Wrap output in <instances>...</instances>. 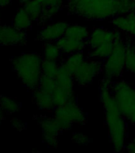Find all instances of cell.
<instances>
[{
  "mask_svg": "<svg viewBox=\"0 0 135 153\" xmlns=\"http://www.w3.org/2000/svg\"><path fill=\"white\" fill-rule=\"evenodd\" d=\"M111 85L102 81L100 87V100L104 108L105 120L112 148L115 152H121L126 147L127 121L114 100Z\"/></svg>",
  "mask_w": 135,
  "mask_h": 153,
  "instance_id": "6da1fadb",
  "label": "cell"
},
{
  "mask_svg": "<svg viewBox=\"0 0 135 153\" xmlns=\"http://www.w3.org/2000/svg\"><path fill=\"white\" fill-rule=\"evenodd\" d=\"M66 8L70 14L93 21L113 19L121 14L118 0H67Z\"/></svg>",
  "mask_w": 135,
  "mask_h": 153,
  "instance_id": "7a4b0ae2",
  "label": "cell"
},
{
  "mask_svg": "<svg viewBox=\"0 0 135 153\" xmlns=\"http://www.w3.org/2000/svg\"><path fill=\"white\" fill-rule=\"evenodd\" d=\"M42 57L36 53H27L14 57L11 61L12 68L24 86L31 90L38 88L42 76Z\"/></svg>",
  "mask_w": 135,
  "mask_h": 153,
  "instance_id": "3957f363",
  "label": "cell"
},
{
  "mask_svg": "<svg viewBox=\"0 0 135 153\" xmlns=\"http://www.w3.org/2000/svg\"><path fill=\"white\" fill-rule=\"evenodd\" d=\"M112 95L126 121L135 125V88L126 81H115L111 85Z\"/></svg>",
  "mask_w": 135,
  "mask_h": 153,
  "instance_id": "277c9868",
  "label": "cell"
},
{
  "mask_svg": "<svg viewBox=\"0 0 135 153\" xmlns=\"http://www.w3.org/2000/svg\"><path fill=\"white\" fill-rule=\"evenodd\" d=\"M126 43L122 38L114 42V50L109 57L105 60L103 69V81L112 84L122 76L126 69Z\"/></svg>",
  "mask_w": 135,
  "mask_h": 153,
  "instance_id": "5b68a950",
  "label": "cell"
},
{
  "mask_svg": "<svg viewBox=\"0 0 135 153\" xmlns=\"http://www.w3.org/2000/svg\"><path fill=\"white\" fill-rule=\"evenodd\" d=\"M53 117L62 131H69L74 124H84L87 121L86 115L76 102V99L56 107Z\"/></svg>",
  "mask_w": 135,
  "mask_h": 153,
  "instance_id": "8992f818",
  "label": "cell"
},
{
  "mask_svg": "<svg viewBox=\"0 0 135 153\" xmlns=\"http://www.w3.org/2000/svg\"><path fill=\"white\" fill-rule=\"evenodd\" d=\"M103 64L100 60H84L82 64L74 73L73 76L77 85L86 86L94 81L95 76L103 73Z\"/></svg>",
  "mask_w": 135,
  "mask_h": 153,
  "instance_id": "52a82bcc",
  "label": "cell"
},
{
  "mask_svg": "<svg viewBox=\"0 0 135 153\" xmlns=\"http://www.w3.org/2000/svg\"><path fill=\"white\" fill-rule=\"evenodd\" d=\"M41 128L43 140L50 148H57L58 137L62 131L54 117H40L38 120Z\"/></svg>",
  "mask_w": 135,
  "mask_h": 153,
  "instance_id": "ba28073f",
  "label": "cell"
},
{
  "mask_svg": "<svg viewBox=\"0 0 135 153\" xmlns=\"http://www.w3.org/2000/svg\"><path fill=\"white\" fill-rule=\"evenodd\" d=\"M119 38H121V33L118 30H111L108 29L98 27L94 29L91 33L87 43L91 49H95L106 43L114 42Z\"/></svg>",
  "mask_w": 135,
  "mask_h": 153,
  "instance_id": "9c48e42d",
  "label": "cell"
},
{
  "mask_svg": "<svg viewBox=\"0 0 135 153\" xmlns=\"http://www.w3.org/2000/svg\"><path fill=\"white\" fill-rule=\"evenodd\" d=\"M27 42L25 31H21L14 26L0 25V45H22Z\"/></svg>",
  "mask_w": 135,
  "mask_h": 153,
  "instance_id": "30bf717a",
  "label": "cell"
},
{
  "mask_svg": "<svg viewBox=\"0 0 135 153\" xmlns=\"http://www.w3.org/2000/svg\"><path fill=\"white\" fill-rule=\"evenodd\" d=\"M69 24L58 21L44 26L38 34V39L45 42H53L64 36Z\"/></svg>",
  "mask_w": 135,
  "mask_h": 153,
  "instance_id": "8fae6325",
  "label": "cell"
},
{
  "mask_svg": "<svg viewBox=\"0 0 135 153\" xmlns=\"http://www.w3.org/2000/svg\"><path fill=\"white\" fill-rule=\"evenodd\" d=\"M112 25L120 32L134 35L135 32V9L127 14H119L111 20Z\"/></svg>",
  "mask_w": 135,
  "mask_h": 153,
  "instance_id": "7c38bea8",
  "label": "cell"
},
{
  "mask_svg": "<svg viewBox=\"0 0 135 153\" xmlns=\"http://www.w3.org/2000/svg\"><path fill=\"white\" fill-rule=\"evenodd\" d=\"M43 7L40 19V23H45L58 14L64 7V0H39Z\"/></svg>",
  "mask_w": 135,
  "mask_h": 153,
  "instance_id": "4fadbf2b",
  "label": "cell"
},
{
  "mask_svg": "<svg viewBox=\"0 0 135 153\" xmlns=\"http://www.w3.org/2000/svg\"><path fill=\"white\" fill-rule=\"evenodd\" d=\"M57 45L59 46L62 53L64 54H72L74 53L82 52L88 45L87 41L77 40L74 38H68L66 36H63L62 38L56 42Z\"/></svg>",
  "mask_w": 135,
  "mask_h": 153,
  "instance_id": "5bb4252c",
  "label": "cell"
},
{
  "mask_svg": "<svg viewBox=\"0 0 135 153\" xmlns=\"http://www.w3.org/2000/svg\"><path fill=\"white\" fill-rule=\"evenodd\" d=\"M55 81L57 87L67 93L74 94V84L76 82L74 76L62 64L60 65Z\"/></svg>",
  "mask_w": 135,
  "mask_h": 153,
  "instance_id": "9a60e30c",
  "label": "cell"
},
{
  "mask_svg": "<svg viewBox=\"0 0 135 153\" xmlns=\"http://www.w3.org/2000/svg\"><path fill=\"white\" fill-rule=\"evenodd\" d=\"M33 99L37 107L41 111H51L56 108L52 93L39 88L33 90Z\"/></svg>",
  "mask_w": 135,
  "mask_h": 153,
  "instance_id": "2e32d148",
  "label": "cell"
},
{
  "mask_svg": "<svg viewBox=\"0 0 135 153\" xmlns=\"http://www.w3.org/2000/svg\"><path fill=\"white\" fill-rule=\"evenodd\" d=\"M32 22L33 20L24 7H21L17 11L12 20L13 26L21 31H26L30 29Z\"/></svg>",
  "mask_w": 135,
  "mask_h": 153,
  "instance_id": "e0dca14e",
  "label": "cell"
},
{
  "mask_svg": "<svg viewBox=\"0 0 135 153\" xmlns=\"http://www.w3.org/2000/svg\"><path fill=\"white\" fill-rule=\"evenodd\" d=\"M64 36H66L68 38L77 39V40L88 41L90 36V32L86 26H80L78 24L69 25L65 31Z\"/></svg>",
  "mask_w": 135,
  "mask_h": 153,
  "instance_id": "ac0fdd59",
  "label": "cell"
},
{
  "mask_svg": "<svg viewBox=\"0 0 135 153\" xmlns=\"http://www.w3.org/2000/svg\"><path fill=\"white\" fill-rule=\"evenodd\" d=\"M114 42L106 43V44L100 45L95 49H91V51L88 53V56L92 59L100 60V61L106 60L114 50Z\"/></svg>",
  "mask_w": 135,
  "mask_h": 153,
  "instance_id": "d6986e66",
  "label": "cell"
},
{
  "mask_svg": "<svg viewBox=\"0 0 135 153\" xmlns=\"http://www.w3.org/2000/svg\"><path fill=\"white\" fill-rule=\"evenodd\" d=\"M84 60H85V57L82 52L74 53L69 54L66 59L63 62L62 65L73 75L74 73L83 63Z\"/></svg>",
  "mask_w": 135,
  "mask_h": 153,
  "instance_id": "ffe728a7",
  "label": "cell"
},
{
  "mask_svg": "<svg viewBox=\"0 0 135 153\" xmlns=\"http://www.w3.org/2000/svg\"><path fill=\"white\" fill-rule=\"evenodd\" d=\"M62 52L56 42H45L43 47V57L44 59L57 61Z\"/></svg>",
  "mask_w": 135,
  "mask_h": 153,
  "instance_id": "44dd1931",
  "label": "cell"
},
{
  "mask_svg": "<svg viewBox=\"0 0 135 153\" xmlns=\"http://www.w3.org/2000/svg\"><path fill=\"white\" fill-rule=\"evenodd\" d=\"M52 98H53V101H54V105L56 107L58 106H61L64 105L69 100H75L76 97L75 94H71L65 92V91L62 90L58 87H56L55 89L52 91Z\"/></svg>",
  "mask_w": 135,
  "mask_h": 153,
  "instance_id": "7402d4cb",
  "label": "cell"
},
{
  "mask_svg": "<svg viewBox=\"0 0 135 153\" xmlns=\"http://www.w3.org/2000/svg\"><path fill=\"white\" fill-rule=\"evenodd\" d=\"M26 12L30 16L33 21H38L42 12L43 7L39 0H30L28 3L23 6Z\"/></svg>",
  "mask_w": 135,
  "mask_h": 153,
  "instance_id": "603a6c76",
  "label": "cell"
},
{
  "mask_svg": "<svg viewBox=\"0 0 135 153\" xmlns=\"http://www.w3.org/2000/svg\"><path fill=\"white\" fill-rule=\"evenodd\" d=\"M0 106L5 112L10 114L16 113L21 109V106L17 100L6 96L0 97Z\"/></svg>",
  "mask_w": 135,
  "mask_h": 153,
  "instance_id": "cb8c5ba5",
  "label": "cell"
},
{
  "mask_svg": "<svg viewBox=\"0 0 135 153\" xmlns=\"http://www.w3.org/2000/svg\"><path fill=\"white\" fill-rule=\"evenodd\" d=\"M60 65H58L57 61H52V60L44 59L41 64V72L42 75L55 77L57 75Z\"/></svg>",
  "mask_w": 135,
  "mask_h": 153,
  "instance_id": "d4e9b609",
  "label": "cell"
},
{
  "mask_svg": "<svg viewBox=\"0 0 135 153\" xmlns=\"http://www.w3.org/2000/svg\"><path fill=\"white\" fill-rule=\"evenodd\" d=\"M126 69L132 74H135V50L132 43H126Z\"/></svg>",
  "mask_w": 135,
  "mask_h": 153,
  "instance_id": "484cf974",
  "label": "cell"
},
{
  "mask_svg": "<svg viewBox=\"0 0 135 153\" xmlns=\"http://www.w3.org/2000/svg\"><path fill=\"white\" fill-rule=\"evenodd\" d=\"M56 87H57V84H56V81H55V77H51V76H45V75L41 76L38 88L52 93V91L54 90Z\"/></svg>",
  "mask_w": 135,
  "mask_h": 153,
  "instance_id": "4316f807",
  "label": "cell"
},
{
  "mask_svg": "<svg viewBox=\"0 0 135 153\" xmlns=\"http://www.w3.org/2000/svg\"><path fill=\"white\" fill-rule=\"evenodd\" d=\"M72 140L73 143L80 145H88L91 142V140L82 132H74L72 136Z\"/></svg>",
  "mask_w": 135,
  "mask_h": 153,
  "instance_id": "83f0119b",
  "label": "cell"
},
{
  "mask_svg": "<svg viewBox=\"0 0 135 153\" xmlns=\"http://www.w3.org/2000/svg\"><path fill=\"white\" fill-rule=\"evenodd\" d=\"M120 3L121 14H125L134 10V5L131 0H118Z\"/></svg>",
  "mask_w": 135,
  "mask_h": 153,
  "instance_id": "f1b7e54d",
  "label": "cell"
},
{
  "mask_svg": "<svg viewBox=\"0 0 135 153\" xmlns=\"http://www.w3.org/2000/svg\"><path fill=\"white\" fill-rule=\"evenodd\" d=\"M10 122H11L12 126L14 127V128H16L18 131H22V130L26 128V124H24L21 120L17 118V117L12 118Z\"/></svg>",
  "mask_w": 135,
  "mask_h": 153,
  "instance_id": "f546056e",
  "label": "cell"
},
{
  "mask_svg": "<svg viewBox=\"0 0 135 153\" xmlns=\"http://www.w3.org/2000/svg\"><path fill=\"white\" fill-rule=\"evenodd\" d=\"M126 151H128L129 152L135 153V139L133 140L130 141L126 145Z\"/></svg>",
  "mask_w": 135,
  "mask_h": 153,
  "instance_id": "4dcf8cb0",
  "label": "cell"
},
{
  "mask_svg": "<svg viewBox=\"0 0 135 153\" xmlns=\"http://www.w3.org/2000/svg\"><path fill=\"white\" fill-rule=\"evenodd\" d=\"M11 2V0H0V8L8 6Z\"/></svg>",
  "mask_w": 135,
  "mask_h": 153,
  "instance_id": "1f68e13d",
  "label": "cell"
},
{
  "mask_svg": "<svg viewBox=\"0 0 135 153\" xmlns=\"http://www.w3.org/2000/svg\"><path fill=\"white\" fill-rule=\"evenodd\" d=\"M5 111L3 109H2V108H1V106H0V124L2 123V121L4 120L5 118Z\"/></svg>",
  "mask_w": 135,
  "mask_h": 153,
  "instance_id": "d6a6232c",
  "label": "cell"
},
{
  "mask_svg": "<svg viewBox=\"0 0 135 153\" xmlns=\"http://www.w3.org/2000/svg\"><path fill=\"white\" fill-rule=\"evenodd\" d=\"M30 1V0H18L19 3L21 5H22V6H25V5H26V3H28Z\"/></svg>",
  "mask_w": 135,
  "mask_h": 153,
  "instance_id": "836d02e7",
  "label": "cell"
},
{
  "mask_svg": "<svg viewBox=\"0 0 135 153\" xmlns=\"http://www.w3.org/2000/svg\"><path fill=\"white\" fill-rule=\"evenodd\" d=\"M131 1H132V3L134 5V8L135 9V0H131Z\"/></svg>",
  "mask_w": 135,
  "mask_h": 153,
  "instance_id": "e575fe53",
  "label": "cell"
},
{
  "mask_svg": "<svg viewBox=\"0 0 135 153\" xmlns=\"http://www.w3.org/2000/svg\"><path fill=\"white\" fill-rule=\"evenodd\" d=\"M131 43H132V45H133L134 49V50H135V42H131Z\"/></svg>",
  "mask_w": 135,
  "mask_h": 153,
  "instance_id": "d590c367",
  "label": "cell"
}]
</instances>
